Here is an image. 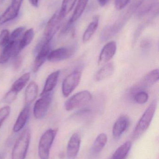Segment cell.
I'll use <instances>...</instances> for the list:
<instances>
[{"label":"cell","mask_w":159,"mask_h":159,"mask_svg":"<svg viewBox=\"0 0 159 159\" xmlns=\"http://www.w3.org/2000/svg\"><path fill=\"white\" fill-rule=\"evenodd\" d=\"M144 0H134L129 7L119 16L115 23L111 26H106L103 29L100 39L103 42H106L119 32L126 25L129 20L139 9Z\"/></svg>","instance_id":"cell-1"},{"label":"cell","mask_w":159,"mask_h":159,"mask_svg":"<svg viewBox=\"0 0 159 159\" xmlns=\"http://www.w3.org/2000/svg\"><path fill=\"white\" fill-rule=\"evenodd\" d=\"M157 107V101L155 100L147 108L133 132L132 138L133 140L139 139L147 130L155 116Z\"/></svg>","instance_id":"cell-2"},{"label":"cell","mask_w":159,"mask_h":159,"mask_svg":"<svg viewBox=\"0 0 159 159\" xmlns=\"http://www.w3.org/2000/svg\"><path fill=\"white\" fill-rule=\"evenodd\" d=\"M31 133L29 129L22 132L15 143L12 151L11 159H25L30 145Z\"/></svg>","instance_id":"cell-3"},{"label":"cell","mask_w":159,"mask_h":159,"mask_svg":"<svg viewBox=\"0 0 159 159\" xmlns=\"http://www.w3.org/2000/svg\"><path fill=\"white\" fill-rule=\"evenodd\" d=\"M58 129H50L43 134L38 144V156L40 159H49L50 148L58 133Z\"/></svg>","instance_id":"cell-4"},{"label":"cell","mask_w":159,"mask_h":159,"mask_svg":"<svg viewBox=\"0 0 159 159\" xmlns=\"http://www.w3.org/2000/svg\"><path fill=\"white\" fill-rule=\"evenodd\" d=\"M63 20L60 17L59 11H57L48 21L44 31L43 39L39 44L42 45L51 42L60 28Z\"/></svg>","instance_id":"cell-5"},{"label":"cell","mask_w":159,"mask_h":159,"mask_svg":"<svg viewBox=\"0 0 159 159\" xmlns=\"http://www.w3.org/2000/svg\"><path fill=\"white\" fill-rule=\"evenodd\" d=\"M92 98V94L89 91L79 92L66 101L64 103V108L66 111H72L86 105L91 101Z\"/></svg>","instance_id":"cell-6"},{"label":"cell","mask_w":159,"mask_h":159,"mask_svg":"<svg viewBox=\"0 0 159 159\" xmlns=\"http://www.w3.org/2000/svg\"><path fill=\"white\" fill-rule=\"evenodd\" d=\"M81 72L76 70L66 76L63 80L62 86L63 95L65 97L69 96L80 83Z\"/></svg>","instance_id":"cell-7"},{"label":"cell","mask_w":159,"mask_h":159,"mask_svg":"<svg viewBox=\"0 0 159 159\" xmlns=\"http://www.w3.org/2000/svg\"><path fill=\"white\" fill-rule=\"evenodd\" d=\"M41 98L36 101L33 108L34 116L37 119L43 118L50 106L52 99V93L41 95Z\"/></svg>","instance_id":"cell-8"},{"label":"cell","mask_w":159,"mask_h":159,"mask_svg":"<svg viewBox=\"0 0 159 159\" xmlns=\"http://www.w3.org/2000/svg\"><path fill=\"white\" fill-rule=\"evenodd\" d=\"M20 41H10L3 48V50L0 55V64H5L11 58L17 57L21 52L19 48Z\"/></svg>","instance_id":"cell-9"},{"label":"cell","mask_w":159,"mask_h":159,"mask_svg":"<svg viewBox=\"0 0 159 159\" xmlns=\"http://www.w3.org/2000/svg\"><path fill=\"white\" fill-rule=\"evenodd\" d=\"M74 47H63L50 51L48 56L47 60L50 62H57L71 58L75 52Z\"/></svg>","instance_id":"cell-10"},{"label":"cell","mask_w":159,"mask_h":159,"mask_svg":"<svg viewBox=\"0 0 159 159\" xmlns=\"http://www.w3.org/2000/svg\"><path fill=\"white\" fill-rule=\"evenodd\" d=\"M22 1L23 0H13L11 5L0 17V26L17 16Z\"/></svg>","instance_id":"cell-11"},{"label":"cell","mask_w":159,"mask_h":159,"mask_svg":"<svg viewBox=\"0 0 159 159\" xmlns=\"http://www.w3.org/2000/svg\"><path fill=\"white\" fill-rule=\"evenodd\" d=\"M38 53L33 66V71L36 73L44 64L50 52V42L44 43L38 48Z\"/></svg>","instance_id":"cell-12"},{"label":"cell","mask_w":159,"mask_h":159,"mask_svg":"<svg viewBox=\"0 0 159 159\" xmlns=\"http://www.w3.org/2000/svg\"><path fill=\"white\" fill-rule=\"evenodd\" d=\"M117 44L115 41H111L106 43L102 49L98 60L99 65L105 64L111 60L115 54Z\"/></svg>","instance_id":"cell-13"},{"label":"cell","mask_w":159,"mask_h":159,"mask_svg":"<svg viewBox=\"0 0 159 159\" xmlns=\"http://www.w3.org/2000/svg\"><path fill=\"white\" fill-rule=\"evenodd\" d=\"M129 125L130 120L128 116L122 115L119 117L113 127L112 134L114 139L115 140L119 139L128 129Z\"/></svg>","instance_id":"cell-14"},{"label":"cell","mask_w":159,"mask_h":159,"mask_svg":"<svg viewBox=\"0 0 159 159\" xmlns=\"http://www.w3.org/2000/svg\"><path fill=\"white\" fill-rule=\"evenodd\" d=\"M81 137L77 133L74 134L69 139L67 147L68 159H75L80 150Z\"/></svg>","instance_id":"cell-15"},{"label":"cell","mask_w":159,"mask_h":159,"mask_svg":"<svg viewBox=\"0 0 159 159\" xmlns=\"http://www.w3.org/2000/svg\"><path fill=\"white\" fill-rule=\"evenodd\" d=\"M159 71L156 69L147 73L141 80L140 84L136 86L140 90L151 87L158 81Z\"/></svg>","instance_id":"cell-16"},{"label":"cell","mask_w":159,"mask_h":159,"mask_svg":"<svg viewBox=\"0 0 159 159\" xmlns=\"http://www.w3.org/2000/svg\"><path fill=\"white\" fill-rule=\"evenodd\" d=\"M115 65L113 62L105 64L100 69L94 76L96 81H101L110 78L115 72Z\"/></svg>","instance_id":"cell-17"},{"label":"cell","mask_w":159,"mask_h":159,"mask_svg":"<svg viewBox=\"0 0 159 159\" xmlns=\"http://www.w3.org/2000/svg\"><path fill=\"white\" fill-rule=\"evenodd\" d=\"M38 92V86L35 81H32L29 83L25 92V106H30L37 97Z\"/></svg>","instance_id":"cell-18"},{"label":"cell","mask_w":159,"mask_h":159,"mask_svg":"<svg viewBox=\"0 0 159 159\" xmlns=\"http://www.w3.org/2000/svg\"><path fill=\"white\" fill-rule=\"evenodd\" d=\"M60 74V71L57 70L52 72L48 76L43 91L40 94V96L45 93L51 92L53 91L58 83Z\"/></svg>","instance_id":"cell-19"},{"label":"cell","mask_w":159,"mask_h":159,"mask_svg":"<svg viewBox=\"0 0 159 159\" xmlns=\"http://www.w3.org/2000/svg\"><path fill=\"white\" fill-rule=\"evenodd\" d=\"M30 110V106H25L21 111L13 127L14 132H18L25 126L29 118Z\"/></svg>","instance_id":"cell-20"},{"label":"cell","mask_w":159,"mask_h":159,"mask_svg":"<svg viewBox=\"0 0 159 159\" xmlns=\"http://www.w3.org/2000/svg\"><path fill=\"white\" fill-rule=\"evenodd\" d=\"M132 146V143L130 141L125 142L115 151L111 158L113 159H127Z\"/></svg>","instance_id":"cell-21"},{"label":"cell","mask_w":159,"mask_h":159,"mask_svg":"<svg viewBox=\"0 0 159 159\" xmlns=\"http://www.w3.org/2000/svg\"><path fill=\"white\" fill-rule=\"evenodd\" d=\"M99 16H95L90 23L83 35V42L86 43L89 41L98 29L99 22Z\"/></svg>","instance_id":"cell-22"},{"label":"cell","mask_w":159,"mask_h":159,"mask_svg":"<svg viewBox=\"0 0 159 159\" xmlns=\"http://www.w3.org/2000/svg\"><path fill=\"white\" fill-rule=\"evenodd\" d=\"M107 142V136L105 133L99 134L92 145V151L94 154H98L101 153L104 148Z\"/></svg>","instance_id":"cell-23"},{"label":"cell","mask_w":159,"mask_h":159,"mask_svg":"<svg viewBox=\"0 0 159 159\" xmlns=\"http://www.w3.org/2000/svg\"><path fill=\"white\" fill-rule=\"evenodd\" d=\"M158 0H144L143 3L140 7L138 12V16H143L145 14L152 11V9L158 4Z\"/></svg>","instance_id":"cell-24"},{"label":"cell","mask_w":159,"mask_h":159,"mask_svg":"<svg viewBox=\"0 0 159 159\" xmlns=\"http://www.w3.org/2000/svg\"><path fill=\"white\" fill-rule=\"evenodd\" d=\"M88 2V0H78L73 13L70 18L72 22L74 23L81 17L86 9Z\"/></svg>","instance_id":"cell-25"},{"label":"cell","mask_w":159,"mask_h":159,"mask_svg":"<svg viewBox=\"0 0 159 159\" xmlns=\"http://www.w3.org/2000/svg\"><path fill=\"white\" fill-rule=\"evenodd\" d=\"M30 77V73H26L17 80L12 85L11 89L18 93L26 86Z\"/></svg>","instance_id":"cell-26"},{"label":"cell","mask_w":159,"mask_h":159,"mask_svg":"<svg viewBox=\"0 0 159 159\" xmlns=\"http://www.w3.org/2000/svg\"><path fill=\"white\" fill-rule=\"evenodd\" d=\"M77 0H63L60 10L59 11L60 17L62 19L72 11Z\"/></svg>","instance_id":"cell-27"},{"label":"cell","mask_w":159,"mask_h":159,"mask_svg":"<svg viewBox=\"0 0 159 159\" xmlns=\"http://www.w3.org/2000/svg\"><path fill=\"white\" fill-rule=\"evenodd\" d=\"M34 36V31L33 29H30L27 30L19 42V48L21 51L24 49L26 47L29 45L33 39Z\"/></svg>","instance_id":"cell-28"},{"label":"cell","mask_w":159,"mask_h":159,"mask_svg":"<svg viewBox=\"0 0 159 159\" xmlns=\"http://www.w3.org/2000/svg\"><path fill=\"white\" fill-rule=\"evenodd\" d=\"M149 98L148 93L144 90L135 93L133 97L134 101L137 103L143 104L147 102Z\"/></svg>","instance_id":"cell-29"},{"label":"cell","mask_w":159,"mask_h":159,"mask_svg":"<svg viewBox=\"0 0 159 159\" xmlns=\"http://www.w3.org/2000/svg\"><path fill=\"white\" fill-rule=\"evenodd\" d=\"M10 40V34L7 30H4L0 34V47L4 48Z\"/></svg>","instance_id":"cell-30"},{"label":"cell","mask_w":159,"mask_h":159,"mask_svg":"<svg viewBox=\"0 0 159 159\" xmlns=\"http://www.w3.org/2000/svg\"><path fill=\"white\" fill-rule=\"evenodd\" d=\"M25 28L24 27H19L15 29L12 33L10 34V41H20L22 34H23Z\"/></svg>","instance_id":"cell-31"},{"label":"cell","mask_w":159,"mask_h":159,"mask_svg":"<svg viewBox=\"0 0 159 159\" xmlns=\"http://www.w3.org/2000/svg\"><path fill=\"white\" fill-rule=\"evenodd\" d=\"M11 111V108L8 106L3 107L0 109V128Z\"/></svg>","instance_id":"cell-32"},{"label":"cell","mask_w":159,"mask_h":159,"mask_svg":"<svg viewBox=\"0 0 159 159\" xmlns=\"http://www.w3.org/2000/svg\"><path fill=\"white\" fill-rule=\"evenodd\" d=\"M17 93L10 89L9 91L7 93L3 98V101L7 103L11 104L16 100L17 96Z\"/></svg>","instance_id":"cell-33"},{"label":"cell","mask_w":159,"mask_h":159,"mask_svg":"<svg viewBox=\"0 0 159 159\" xmlns=\"http://www.w3.org/2000/svg\"><path fill=\"white\" fill-rule=\"evenodd\" d=\"M131 0H115V6L117 10L124 9L130 2Z\"/></svg>","instance_id":"cell-34"},{"label":"cell","mask_w":159,"mask_h":159,"mask_svg":"<svg viewBox=\"0 0 159 159\" xmlns=\"http://www.w3.org/2000/svg\"><path fill=\"white\" fill-rule=\"evenodd\" d=\"M73 24L74 23L71 21L70 19L67 21V22L64 24V26L63 27L61 31V35H64V34H68L72 28Z\"/></svg>","instance_id":"cell-35"},{"label":"cell","mask_w":159,"mask_h":159,"mask_svg":"<svg viewBox=\"0 0 159 159\" xmlns=\"http://www.w3.org/2000/svg\"><path fill=\"white\" fill-rule=\"evenodd\" d=\"M22 64V59L21 57H14V68L16 70H19L21 67Z\"/></svg>","instance_id":"cell-36"},{"label":"cell","mask_w":159,"mask_h":159,"mask_svg":"<svg viewBox=\"0 0 159 159\" xmlns=\"http://www.w3.org/2000/svg\"><path fill=\"white\" fill-rule=\"evenodd\" d=\"M30 3L33 7H37L39 4V2L40 0H29Z\"/></svg>","instance_id":"cell-37"},{"label":"cell","mask_w":159,"mask_h":159,"mask_svg":"<svg viewBox=\"0 0 159 159\" xmlns=\"http://www.w3.org/2000/svg\"><path fill=\"white\" fill-rule=\"evenodd\" d=\"M97 1L101 6L104 7L107 3L108 0H97Z\"/></svg>","instance_id":"cell-38"},{"label":"cell","mask_w":159,"mask_h":159,"mask_svg":"<svg viewBox=\"0 0 159 159\" xmlns=\"http://www.w3.org/2000/svg\"><path fill=\"white\" fill-rule=\"evenodd\" d=\"M6 155L5 153H1L0 154V159H4Z\"/></svg>","instance_id":"cell-39"},{"label":"cell","mask_w":159,"mask_h":159,"mask_svg":"<svg viewBox=\"0 0 159 159\" xmlns=\"http://www.w3.org/2000/svg\"><path fill=\"white\" fill-rule=\"evenodd\" d=\"M5 0H0V3H2Z\"/></svg>","instance_id":"cell-40"},{"label":"cell","mask_w":159,"mask_h":159,"mask_svg":"<svg viewBox=\"0 0 159 159\" xmlns=\"http://www.w3.org/2000/svg\"><path fill=\"white\" fill-rule=\"evenodd\" d=\"M111 159H113L111 158Z\"/></svg>","instance_id":"cell-41"}]
</instances>
